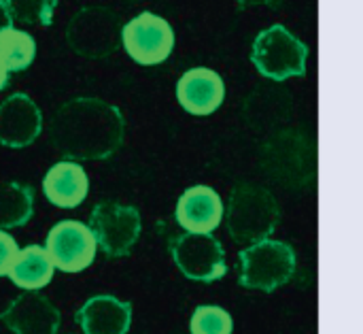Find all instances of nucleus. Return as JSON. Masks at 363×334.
<instances>
[{"mask_svg": "<svg viewBox=\"0 0 363 334\" xmlns=\"http://www.w3.org/2000/svg\"><path fill=\"white\" fill-rule=\"evenodd\" d=\"M49 139L68 162L108 160L123 145L125 117L119 107L102 98L79 96L53 113Z\"/></svg>", "mask_w": 363, "mask_h": 334, "instance_id": "1", "label": "nucleus"}, {"mask_svg": "<svg viewBox=\"0 0 363 334\" xmlns=\"http://www.w3.org/2000/svg\"><path fill=\"white\" fill-rule=\"evenodd\" d=\"M281 222V205L264 185L238 183L228 200V232L236 245H253L270 239Z\"/></svg>", "mask_w": 363, "mask_h": 334, "instance_id": "2", "label": "nucleus"}, {"mask_svg": "<svg viewBox=\"0 0 363 334\" xmlns=\"http://www.w3.org/2000/svg\"><path fill=\"white\" fill-rule=\"evenodd\" d=\"M123 21L119 13L108 6L91 4L79 9L68 26L66 41L68 47L87 60H104L121 47Z\"/></svg>", "mask_w": 363, "mask_h": 334, "instance_id": "3", "label": "nucleus"}, {"mask_svg": "<svg viewBox=\"0 0 363 334\" xmlns=\"http://www.w3.org/2000/svg\"><path fill=\"white\" fill-rule=\"evenodd\" d=\"M240 260V286L247 290L274 292L291 281L298 258L289 243L285 241H259L245 247L238 254Z\"/></svg>", "mask_w": 363, "mask_h": 334, "instance_id": "4", "label": "nucleus"}, {"mask_svg": "<svg viewBox=\"0 0 363 334\" xmlns=\"http://www.w3.org/2000/svg\"><path fill=\"white\" fill-rule=\"evenodd\" d=\"M308 47L283 23L262 30L253 41L251 62L257 72L272 81H285L306 75Z\"/></svg>", "mask_w": 363, "mask_h": 334, "instance_id": "5", "label": "nucleus"}, {"mask_svg": "<svg viewBox=\"0 0 363 334\" xmlns=\"http://www.w3.org/2000/svg\"><path fill=\"white\" fill-rule=\"evenodd\" d=\"M89 230L106 258H123L134 249L143 230V220L132 205L113 200L98 203L89 215Z\"/></svg>", "mask_w": 363, "mask_h": 334, "instance_id": "6", "label": "nucleus"}, {"mask_svg": "<svg viewBox=\"0 0 363 334\" xmlns=\"http://www.w3.org/2000/svg\"><path fill=\"white\" fill-rule=\"evenodd\" d=\"M121 47L136 64L155 66L170 58L174 49V30L164 17L143 11L123 23Z\"/></svg>", "mask_w": 363, "mask_h": 334, "instance_id": "7", "label": "nucleus"}, {"mask_svg": "<svg viewBox=\"0 0 363 334\" xmlns=\"http://www.w3.org/2000/svg\"><path fill=\"white\" fill-rule=\"evenodd\" d=\"M170 254L177 269L191 281L213 284L228 273L223 245L213 235H179L170 245Z\"/></svg>", "mask_w": 363, "mask_h": 334, "instance_id": "8", "label": "nucleus"}, {"mask_svg": "<svg viewBox=\"0 0 363 334\" xmlns=\"http://www.w3.org/2000/svg\"><path fill=\"white\" fill-rule=\"evenodd\" d=\"M45 252L53 269L62 273H83L94 264L98 245L89 226L79 220H62L49 230Z\"/></svg>", "mask_w": 363, "mask_h": 334, "instance_id": "9", "label": "nucleus"}, {"mask_svg": "<svg viewBox=\"0 0 363 334\" xmlns=\"http://www.w3.org/2000/svg\"><path fill=\"white\" fill-rule=\"evenodd\" d=\"M43 130L40 107L23 92L11 94L0 102V145L9 149L30 147Z\"/></svg>", "mask_w": 363, "mask_h": 334, "instance_id": "10", "label": "nucleus"}, {"mask_svg": "<svg viewBox=\"0 0 363 334\" xmlns=\"http://www.w3.org/2000/svg\"><path fill=\"white\" fill-rule=\"evenodd\" d=\"M13 334H57L62 316L57 307L38 292H23L0 313Z\"/></svg>", "mask_w": 363, "mask_h": 334, "instance_id": "11", "label": "nucleus"}, {"mask_svg": "<svg viewBox=\"0 0 363 334\" xmlns=\"http://www.w3.org/2000/svg\"><path fill=\"white\" fill-rule=\"evenodd\" d=\"M225 98V83L213 68L198 66L181 75L177 83V100L189 115H211Z\"/></svg>", "mask_w": 363, "mask_h": 334, "instance_id": "12", "label": "nucleus"}, {"mask_svg": "<svg viewBox=\"0 0 363 334\" xmlns=\"http://www.w3.org/2000/svg\"><path fill=\"white\" fill-rule=\"evenodd\" d=\"M174 217L185 232L213 235L223 220L221 196L208 185L187 188L177 200Z\"/></svg>", "mask_w": 363, "mask_h": 334, "instance_id": "13", "label": "nucleus"}, {"mask_svg": "<svg viewBox=\"0 0 363 334\" xmlns=\"http://www.w3.org/2000/svg\"><path fill=\"white\" fill-rule=\"evenodd\" d=\"M74 318L85 334H128L132 326V305L113 294H98L85 301Z\"/></svg>", "mask_w": 363, "mask_h": 334, "instance_id": "14", "label": "nucleus"}, {"mask_svg": "<svg viewBox=\"0 0 363 334\" xmlns=\"http://www.w3.org/2000/svg\"><path fill=\"white\" fill-rule=\"evenodd\" d=\"M87 192L89 179L79 162H57L47 171L43 179V194L57 209L79 207L87 198Z\"/></svg>", "mask_w": 363, "mask_h": 334, "instance_id": "15", "label": "nucleus"}, {"mask_svg": "<svg viewBox=\"0 0 363 334\" xmlns=\"http://www.w3.org/2000/svg\"><path fill=\"white\" fill-rule=\"evenodd\" d=\"M53 273H55V269H53V262L47 256L45 247L28 245L17 252L6 277L23 292H38L51 284Z\"/></svg>", "mask_w": 363, "mask_h": 334, "instance_id": "16", "label": "nucleus"}, {"mask_svg": "<svg viewBox=\"0 0 363 334\" xmlns=\"http://www.w3.org/2000/svg\"><path fill=\"white\" fill-rule=\"evenodd\" d=\"M34 192L17 181H0V230L21 228L32 220Z\"/></svg>", "mask_w": 363, "mask_h": 334, "instance_id": "17", "label": "nucleus"}, {"mask_svg": "<svg viewBox=\"0 0 363 334\" xmlns=\"http://www.w3.org/2000/svg\"><path fill=\"white\" fill-rule=\"evenodd\" d=\"M36 58V41L30 32L17 28L0 30V66L11 75L26 70Z\"/></svg>", "mask_w": 363, "mask_h": 334, "instance_id": "18", "label": "nucleus"}, {"mask_svg": "<svg viewBox=\"0 0 363 334\" xmlns=\"http://www.w3.org/2000/svg\"><path fill=\"white\" fill-rule=\"evenodd\" d=\"M13 21L26 26H51L57 0H2Z\"/></svg>", "mask_w": 363, "mask_h": 334, "instance_id": "19", "label": "nucleus"}, {"mask_svg": "<svg viewBox=\"0 0 363 334\" xmlns=\"http://www.w3.org/2000/svg\"><path fill=\"white\" fill-rule=\"evenodd\" d=\"M189 333L191 334H232L234 333V320L232 316L217 305H200L196 307L191 320H189Z\"/></svg>", "mask_w": 363, "mask_h": 334, "instance_id": "20", "label": "nucleus"}, {"mask_svg": "<svg viewBox=\"0 0 363 334\" xmlns=\"http://www.w3.org/2000/svg\"><path fill=\"white\" fill-rule=\"evenodd\" d=\"M17 252H19L17 241L9 232L0 230V277H6L9 275V269H11Z\"/></svg>", "mask_w": 363, "mask_h": 334, "instance_id": "21", "label": "nucleus"}, {"mask_svg": "<svg viewBox=\"0 0 363 334\" xmlns=\"http://www.w3.org/2000/svg\"><path fill=\"white\" fill-rule=\"evenodd\" d=\"M11 26H13V19H11V15H9V9H6V4L0 0V30L11 28Z\"/></svg>", "mask_w": 363, "mask_h": 334, "instance_id": "22", "label": "nucleus"}, {"mask_svg": "<svg viewBox=\"0 0 363 334\" xmlns=\"http://www.w3.org/2000/svg\"><path fill=\"white\" fill-rule=\"evenodd\" d=\"M240 6H274L281 0H236Z\"/></svg>", "mask_w": 363, "mask_h": 334, "instance_id": "23", "label": "nucleus"}, {"mask_svg": "<svg viewBox=\"0 0 363 334\" xmlns=\"http://www.w3.org/2000/svg\"><path fill=\"white\" fill-rule=\"evenodd\" d=\"M9 81H11V77H9V72L0 66V92L9 85Z\"/></svg>", "mask_w": 363, "mask_h": 334, "instance_id": "24", "label": "nucleus"}, {"mask_svg": "<svg viewBox=\"0 0 363 334\" xmlns=\"http://www.w3.org/2000/svg\"><path fill=\"white\" fill-rule=\"evenodd\" d=\"M128 2H138V0H128Z\"/></svg>", "mask_w": 363, "mask_h": 334, "instance_id": "25", "label": "nucleus"}]
</instances>
